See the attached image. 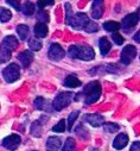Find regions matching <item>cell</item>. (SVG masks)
I'll return each mask as SVG.
<instances>
[{
    "label": "cell",
    "mask_w": 140,
    "mask_h": 151,
    "mask_svg": "<svg viewBox=\"0 0 140 151\" xmlns=\"http://www.w3.org/2000/svg\"><path fill=\"white\" fill-rule=\"evenodd\" d=\"M89 18L86 13L74 14L71 5L65 4V24L70 25L74 30H84L89 24Z\"/></svg>",
    "instance_id": "obj_1"
},
{
    "label": "cell",
    "mask_w": 140,
    "mask_h": 151,
    "mask_svg": "<svg viewBox=\"0 0 140 151\" xmlns=\"http://www.w3.org/2000/svg\"><path fill=\"white\" fill-rule=\"evenodd\" d=\"M81 96H83L84 102L87 105H91V104L96 102L101 96V85H100V82L99 81H91L88 85H86L83 92L76 94L74 100L79 101Z\"/></svg>",
    "instance_id": "obj_2"
},
{
    "label": "cell",
    "mask_w": 140,
    "mask_h": 151,
    "mask_svg": "<svg viewBox=\"0 0 140 151\" xmlns=\"http://www.w3.org/2000/svg\"><path fill=\"white\" fill-rule=\"evenodd\" d=\"M68 55L71 58H79L83 61H91L95 57V52L93 48L88 44H76L69 47Z\"/></svg>",
    "instance_id": "obj_3"
},
{
    "label": "cell",
    "mask_w": 140,
    "mask_h": 151,
    "mask_svg": "<svg viewBox=\"0 0 140 151\" xmlns=\"http://www.w3.org/2000/svg\"><path fill=\"white\" fill-rule=\"evenodd\" d=\"M73 96L74 94L71 92H62L59 93L55 100L52 101V107L55 111H62L64 107L69 106L70 102L73 101Z\"/></svg>",
    "instance_id": "obj_4"
},
{
    "label": "cell",
    "mask_w": 140,
    "mask_h": 151,
    "mask_svg": "<svg viewBox=\"0 0 140 151\" xmlns=\"http://www.w3.org/2000/svg\"><path fill=\"white\" fill-rule=\"evenodd\" d=\"M19 75H20V68L17 63H11L3 70V76L5 81L9 83L17 81L19 79Z\"/></svg>",
    "instance_id": "obj_5"
},
{
    "label": "cell",
    "mask_w": 140,
    "mask_h": 151,
    "mask_svg": "<svg viewBox=\"0 0 140 151\" xmlns=\"http://www.w3.org/2000/svg\"><path fill=\"white\" fill-rule=\"evenodd\" d=\"M136 56V49L133 45H126L121 51V63L129 64Z\"/></svg>",
    "instance_id": "obj_6"
},
{
    "label": "cell",
    "mask_w": 140,
    "mask_h": 151,
    "mask_svg": "<svg viewBox=\"0 0 140 151\" xmlns=\"http://www.w3.org/2000/svg\"><path fill=\"white\" fill-rule=\"evenodd\" d=\"M65 54L66 52L64 51V49L59 44L55 43V44H51V47L49 49V52H48V56L51 61H59L65 56Z\"/></svg>",
    "instance_id": "obj_7"
},
{
    "label": "cell",
    "mask_w": 140,
    "mask_h": 151,
    "mask_svg": "<svg viewBox=\"0 0 140 151\" xmlns=\"http://www.w3.org/2000/svg\"><path fill=\"white\" fill-rule=\"evenodd\" d=\"M20 144V137L18 134H11L3 140V146L7 150H16Z\"/></svg>",
    "instance_id": "obj_8"
},
{
    "label": "cell",
    "mask_w": 140,
    "mask_h": 151,
    "mask_svg": "<svg viewBox=\"0 0 140 151\" xmlns=\"http://www.w3.org/2000/svg\"><path fill=\"white\" fill-rule=\"evenodd\" d=\"M138 22H139V18H138L136 13H129V14H127V16L122 19L121 26H122V29H125V30L128 31V30L133 29V27L138 24Z\"/></svg>",
    "instance_id": "obj_9"
},
{
    "label": "cell",
    "mask_w": 140,
    "mask_h": 151,
    "mask_svg": "<svg viewBox=\"0 0 140 151\" xmlns=\"http://www.w3.org/2000/svg\"><path fill=\"white\" fill-rule=\"evenodd\" d=\"M104 11L103 0H94L91 5V17L94 19H100Z\"/></svg>",
    "instance_id": "obj_10"
},
{
    "label": "cell",
    "mask_w": 140,
    "mask_h": 151,
    "mask_svg": "<svg viewBox=\"0 0 140 151\" xmlns=\"http://www.w3.org/2000/svg\"><path fill=\"white\" fill-rule=\"evenodd\" d=\"M84 122H87L88 124H90L94 127H99L101 125L104 124V119L102 116L96 114V113H90V114H86L84 116Z\"/></svg>",
    "instance_id": "obj_11"
},
{
    "label": "cell",
    "mask_w": 140,
    "mask_h": 151,
    "mask_svg": "<svg viewBox=\"0 0 140 151\" xmlns=\"http://www.w3.org/2000/svg\"><path fill=\"white\" fill-rule=\"evenodd\" d=\"M18 60L24 68H27L33 61V54H32V51H29V50L23 51L18 55Z\"/></svg>",
    "instance_id": "obj_12"
},
{
    "label": "cell",
    "mask_w": 140,
    "mask_h": 151,
    "mask_svg": "<svg viewBox=\"0 0 140 151\" xmlns=\"http://www.w3.org/2000/svg\"><path fill=\"white\" fill-rule=\"evenodd\" d=\"M63 85L65 87H68V88H76V87H80L82 83H81V81L79 80V78L76 76V75L70 74V75H68V76L65 78Z\"/></svg>",
    "instance_id": "obj_13"
},
{
    "label": "cell",
    "mask_w": 140,
    "mask_h": 151,
    "mask_svg": "<svg viewBox=\"0 0 140 151\" xmlns=\"http://www.w3.org/2000/svg\"><path fill=\"white\" fill-rule=\"evenodd\" d=\"M127 143H128V136H127L126 133H120V134L114 139L113 146H114V149H116V150H121V149H124V147L127 145Z\"/></svg>",
    "instance_id": "obj_14"
},
{
    "label": "cell",
    "mask_w": 140,
    "mask_h": 151,
    "mask_svg": "<svg viewBox=\"0 0 140 151\" xmlns=\"http://www.w3.org/2000/svg\"><path fill=\"white\" fill-rule=\"evenodd\" d=\"M34 35H36V37H38V38H45V37L48 36V26L45 23H42L39 22L38 24L34 25Z\"/></svg>",
    "instance_id": "obj_15"
},
{
    "label": "cell",
    "mask_w": 140,
    "mask_h": 151,
    "mask_svg": "<svg viewBox=\"0 0 140 151\" xmlns=\"http://www.w3.org/2000/svg\"><path fill=\"white\" fill-rule=\"evenodd\" d=\"M1 44L4 47H6L7 49H10L11 51H13V50H16L18 48L19 42H18V40L14 36H6L5 38L3 40V43Z\"/></svg>",
    "instance_id": "obj_16"
},
{
    "label": "cell",
    "mask_w": 140,
    "mask_h": 151,
    "mask_svg": "<svg viewBox=\"0 0 140 151\" xmlns=\"http://www.w3.org/2000/svg\"><path fill=\"white\" fill-rule=\"evenodd\" d=\"M99 47H100V51H101V55L102 56H106L111 51V48H112L111 42L106 38V37H102V38H100Z\"/></svg>",
    "instance_id": "obj_17"
},
{
    "label": "cell",
    "mask_w": 140,
    "mask_h": 151,
    "mask_svg": "<svg viewBox=\"0 0 140 151\" xmlns=\"http://www.w3.org/2000/svg\"><path fill=\"white\" fill-rule=\"evenodd\" d=\"M46 149L55 151V150H59L61 149V139L57 137H50L46 142Z\"/></svg>",
    "instance_id": "obj_18"
},
{
    "label": "cell",
    "mask_w": 140,
    "mask_h": 151,
    "mask_svg": "<svg viewBox=\"0 0 140 151\" xmlns=\"http://www.w3.org/2000/svg\"><path fill=\"white\" fill-rule=\"evenodd\" d=\"M43 133V127H42V123L39 120L33 122L31 125V134L34 137H41Z\"/></svg>",
    "instance_id": "obj_19"
},
{
    "label": "cell",
    "mask_w": 140,
    "mask_h": 151,
    "mask_svg": "<svg viewBox=\"0 0 140 151\" xmlns=\"http://www.w3.org/2000/svg\"><path fill=\"white\" fill-rule=\"evenodd\" d=\"M29 32H30V30H29V26H27V25L21 24V25H18V26H17V33H18V36H19L20 41L27 40Z\"/></svg>",
    "instance_id": "obj_20"
},
{
    "label": "cell",
    "mask_w": 140,
    "mask_h": 151,
    "mask_svg": "<svg viewBox=\"0 0 140 151\" xmlns=\"http://www.w3.org/2000/svg\"><path fill=\"white\" fill-rule=\"evenodd\" d=\"M10 58H11V50L1 44L0 45V63H5L10 61Z\"/></svg>",
    "instance_id": "obj_21"
},
{
    "label": "cell",
    "mask_w": 140,
    "mask_h": 151,
    "mask_svg": "<svg viewBox=\"0 0 140 151\" xmlns=\"http://www.w3.org/2000/svg\"><path fill=\"white\" fill-rule=\"evenodd\" d=\"M21 12L25 14V16H32L34 13V4L31 3V1H25L21 6Z\"/></svg>",
    "instance_id": "obj_22"
},
{
    "label": "cell",
    "mask_w": 140,
    "mask_h": 151,
    "mask_svg": "<svg viewBox=\"0 0 140 151\" xmlns=\"http://www.w3.org/2000/svg\"><path fill=\"white\" fill-rule=\"evenodd\" d=\"M80 116V111H74L69 114L68 117V131H71L73 130V126H74V123L76 122V119L79 118Z\"/></svg>",
    "instance_id": "obj_23"
},
{
    "label": "cell",
    "mask_w": 140,
    "mask_h": 151,
    "mask_svg": "<svg viewBox=\"0 0 140 151\" xmlns=\"http://www.w3.org/2000/svg\"><path fill=\"white\" fill-rule=\"evenodd\" d=\"M103 29L106 30V31H108V32H115V31H118L119 29H120V24L118 23V22H106L103 24Z\"/></svg>",
    "instance_id": "obj_24"
},
{
    "label": "cell",
    "mask_w": 140,
    "mask_h": 151,
    "mask_svg": "<svg viewBox=\"0 0 140 151\" xmlns=\"http://www.w3.org/2000/svg\"><path fill=\"white\" fill-rule=\"evenodd\" d=\"M12 18V12L7 9L0 7V22L1 23H6Z\"/></svg>",
    "instance_id": "obj_25"
},
{
    "label": "cell",
    "mask_w": 140,
    "mask_h": 151,
    "mask_svg": "<svg viewBox=\"0 0 140 151\" xmlns=\"http://www.w3.org/2000/svg\"><path fill=\"white\" fill-rule=\"evenodd\" d=\"M75 146H76L75 139L70 137V138H68V139L65 140V144H64V146H63V150H64V151H73V150H75Z\"/></svg>",
    "instance_id": "obj_26"
},
{
    "label": "cell",
    "mask_w": 140,
    "mask_h": 151,
    "mask_svg": "<svg viewBox=\"0 0 140 151\" xmlns=\"http://www.w3.org/2000/svg\"><path fill=\"white\" fill-rule=\"evenodd\" d=\"M103 127H104V130H106L107 132H109V133L118 132L119 129H120L119 125L115 124V123H104V124H103Z\"/></svg>",
    "instance_id": "obj_27"
},
{
    "label": "cell",
    "mask_w": 140,
    "mask_h": 151,
    "mask_svg": "<svg viewBox=\"0 0 140 151\" xmlns=\"http://www.w3.org/2000/svg\"><path fill=\"white\" fill-rule=\"evenodd\" d=\"M29 48L31 51H38L42 49V42H39L38 40H31L29 42Z\"/></svg>",
    "instance_id": "obj_28"
},
{
    "label": "cell",
    "mask_w": 140,
    "mask_h": 151,
    "mask_svg": "<svg viewBox=\"0 0 140 151\" xmlns=\"http://www.w3.org/2000/svg\"><path fill=\"white\" fill-rule=\"evenodd\" d=\"M65 120L64 119H62V120H59V123H57L54 127H52V131L54 132H58V133H62V132H64L65 131Z\"/></svg>",
    "instance_id": "obj_29"
},
{
    "label": "cell",
    "mask_w": 140,
    "mask_h": 151,
    "mask_svg": "<svg viewBox=\"0 0 140 151\" xmlns=\"http://www.w3.org/2000/svg\"><path fill=\"white\" fill-rule=\"evenodd\" d=\"M45 107V99L42 96H38L34 101V108L36 109H44Z\"/></svg>",
    "instance_id": "obj_30"
},
{
    "label": "cell",
    "mask_w": 140,
    "mask_h": 151,
    "mask_svg": "<svg viewBox=\"0 0 140 151\" xmlns=\"http://www.w3.org/2000/svg\"><path fill=\"white\" fill-rule=\"evenodd\" d=\"M37 19H38V22L48 23V22H49V14H48V12H45V11H39L38 14H37Z\"/></svg>",
    "instance_id": "obj_31"
},
{
    "label": "cell",
    "mask_w": 140,
    "mask_h": 151,
    "mask_svg": "<svg viewBox=\"0 0 140 151\" xmlns=\"http://www.w3.org/2000/svg\"><path fill=\"white\" fill-rule=\"evenodd\" d=\"M55 4V0H38V3H37V6L39 9H44L46 6H51Z\"/></svg>",
    "instance_id": "obj_32"
},
{
    "label": "cell",
    "mask_w": 140,
    "mask_h": 151,
    "mask_svg": "<svg viewBox=\"0 0 140 151\" xmlns=\"http://www.w3.org/2000/svg\"><path fill=\"white\" fill-rule=\"evenodd\" d=\"M112 38H113L114 43H115V44H118V45H121V44L124 43V37H122L120 33H118L116 31L112 35Z\"/></svg>",
    "instance_id": "obj_33"
},
{
    "label": "cell",
    "mask_w": 140,
    "mask_h": 151,
    "mask_svg": "<svg viewBox=\"0 0 140 151\" xmlns=\"http://www.w3.org/2000/svg\"><path fill=\"white\" fill-rule=\"evenodd\" d=\"M6 3L10 4V5H11L14 10H17V11L21 10V7H20V0H6Z\"/></svg>",
    "instance_id": "obj_34"
},
{
    "label": "cell",
    "mask_w": 140,
    "mask_h": 151,
    "mask_svg": "<svg viewBox=\"0 0 140 151\" xmlns=\"http://www.w3.org/2000/svg\"><path fill=\"white\" fill-rule=\"evenodd\" d=\"M84 30H86L87 32H90V33H91V32H96V31L99 30V26H97L95 23H93V22H89V24L87 25V27H86Z\"/></svg>",
    "instance_id": "obj_35"
},
{
    "label": "cell",
    "mask_w": 140,
    "mask_h": 151,
    "mask_svg": "<svg viewBox=\"0 0 140 151\" xmlns=\"http://www.w3.org/2000/svg\"><path fill=\"white\" fill-rule=\"evenodd\" d=\"M131 151H140V143L139 142H134L131 146Z\"/></svg>",
    "instance_id": "obj_36"
},
{
    "label": "cell",
    "mask_w": 140,
    "mask_h": 151,
    "mask_svg": "<svg viewBox=\"0 0 140 151\" xmlns=\"http://www.w3.org/2000/svg\"><path fill=\"white\" fill-rule=\"evenodd\" d=\"M133 40L135 41V42H138V43H140V31H138L134 36H133Z\"/></svg>",
    "instance_id": "obj_37"
},
{
    "label": "cell",
    "mask_w": 140,
    "mask_h": 151,
    "mask_svg": "<svg viewBox=\"0 0 140 151\" xmlns=\"http://www.w3.org/2000/svg\"><path fill=\"white\" fill-rule=\"evenodd\" d=\"M136 16H138V18H139V20H140V7L136 10Z\"/></svg>",
    "instance_id": "obj_38"
}]
</instances>
